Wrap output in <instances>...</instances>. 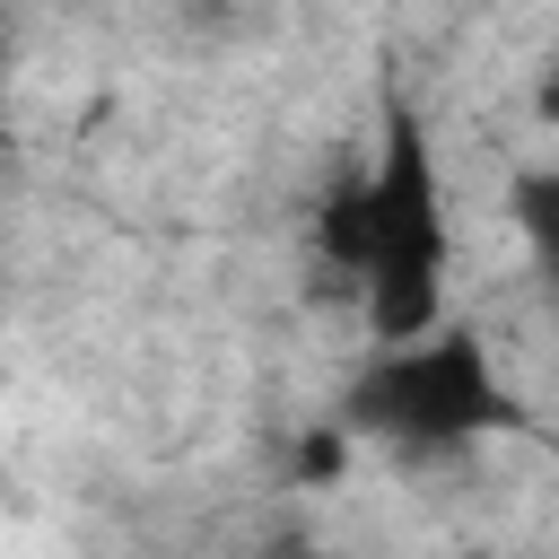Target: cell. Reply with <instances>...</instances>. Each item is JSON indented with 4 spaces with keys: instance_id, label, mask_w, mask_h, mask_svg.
<instances>
[{
    "instance_id": "277c9868",
    "label": "cell",
    "mask_w": 559,
    "mask_h": 559,
    "mask_svg": "<svg viewBox=\"0 0 559 559\" xmlns=\"http://www.w3.org/2000/svg\"><path fill=\"white\" fill-rule=\"evenodd\" d=\"M341 463H349V428H341V419H332V428H314V437L297 445V472H306V480H332Z\"/></svg>"
},
{
    "instance_id": "5b68a950",
    "label": "cell",
    "mask_w": 559,
    "mask_h": 559,
    "mask_svg": "<svg viewBox=\"0 0 559 559\" xmlns=\"http://www.w3.org/2000/svg\"><path fill=\"white\" fill-rule=\"evenodd\" d=\"M533 114L559 131V52H550V61H542V79H533Z\"/></svg>"
},
{
    "instance_id": "3957f363",
    "label": "cell",
    "mask_w": 559,
    "mask_h": 559,
    "mask_svg": "<svg viewBox=\"0 0 559 559\" xmlns=\"http://www.w3.org/2000/svg\"><path fill=\"white\" fill-rule=\"evenodd\" d=\"M507 218H515V236L533 245L542 280L559 288V166H515V183H507Z\"/></svg>"
},
{
    "instance_id": "6da1fadb",
    "label": "cell",
    "mask_w": 559,
    "mask_h": 559,
    "mask_svg": "<svg viewBox=\"0 0 559 559\" xmlns=\"http://www.w3.org/2000/svg\"><path fill=\"white\" fill-rule=\"evenodd\" d=\"M445 262H454V227H445L437 140H428L411 96H384V140H376V166L358 175V306H367V332L411 341V332L445 323Z\"/></svg>"
},
{
    "instance_id": "7a4b0ae2",
    "label": "cell",
    "mask_w": 559,
    "mask_h": 559,
    "mask_svg": "<svg viewBox=\"0 0 559 559\" xmlns=\"http://www.w3.org/2000/svg\"><path fill=\"white\" fill-rule=\"evenodd\" d=\"M515 393L498 384L489 349L472 323H428L411 341H376V358L349 376V402H341V428L349 437H376L411 463H437L454 445H480L498 428H515Z\"/></svg>"
}]
</instances>
